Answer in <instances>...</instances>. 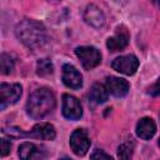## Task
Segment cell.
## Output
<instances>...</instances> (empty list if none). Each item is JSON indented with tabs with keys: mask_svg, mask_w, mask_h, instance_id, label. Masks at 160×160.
<instances>
[{
	"mask_svg": "<svg viewBox=\"0 0 160 160\" xmlns=\"http://www.w3.org/2000/svg\"><path fill=\"white\" fill-rule=\"evenodd\" d=\"M111 68L124 75H134L139 68V60L135 55H122L112 60Z\"/></svg>",
	"mask_w": 160,
	"mask_h": 160,
	"instance_id": "obj_6",
	"label": "cell"
},
{
	"mask_svg": "<svg viewBox=\"0 0 160 160\" xmlns=\"http://www.w3.org/2000/svg\"><path fill=\"white\" fill-rule=\"evenodd\" d=\"M75 54L80 59L82 68L86 70L94 69L101 61V54L94 46H79L75 49Z\"/></svg>",
	"mask_w": 160,
	"mask_h": 160,
	"instance_id": "obj_3",
	"label": "cell"
},
{
	"mask_svg": "<svg viewBox=\"0 0 160 160\" xmlns=\"http://www.w3.org/2000/svg\"><path fill=\"white\" fill-rule=\"evenodd\" d=\"M21 85L20 84H6L0 85V108L5 109L8 105L15 104L21 96Z\"/></svg>",
	"mask_w": 160,
	"mask_h": 160,
	"instance_id": "obj_5",
	"label": "cell"
},
{
	"mask_svg": "<svg viewBox=\"0 0 160 160\" xmlns=\"http://www.w3.org/2000/svg\"><path fill=\"white\" fill-rule=\"evenodd\" d=\"M108 92H109V91H108V89H106L104 85L96 82V84H94L92 88L90 89L89 98H90V100H91L92 102H95V104H102V102H105V101L108 100Z\"/></svg>",
	"mask_w": 160,
	"mask_h": 160,
	"instance_id": "obj_14",
	"label": "cell"
},
{
	"mask_svg": "<svg viewBox=\"0 0 160 160\" xmlns=\"http://www.w3.org/2000/svg\"><path fill=\"white\" fill-rule=\"evenodd\" d=\"M148 92L152 96H160V78L158 79V81L151 85L149 89H148Z\"/></svg>",
	"mask_w": 160,
	"mask_h": 160,
	"instance_id": "obj_19",
	"label": "cell"
},
{
	"mask_svg": "<svg viewBox=\"0 0 160 160\" xmlns=\"http://www.w3.org/2000/svg\"><path fill=\"white\" fill-rule=\"evenodd\" d=\"M52 64L49 59H40L36 62V74L40 76H46L52 72Z\"/></svg>",
	"mask_w": 160,
	"mask_h": 160,
	"instance_id": "obj_16",
	"label": "cell"
},
{
	"mask_svg": "<svg viewBox=\"0 0 160 160\" xmlns=\"http://www.w3.org/2000/svg\"><path fill=\"white\" fill-rule=\"evenodd\" d=\"M152 2H154V4L160 9V0H152Z\"/></svg>",
	"mask_w": 160,
	"mask_h": 160,
	"instance_id": "obj_22",
	"label": "cell"
},
{
	"mask_svg": "<svg viewBox=\"0 0 160 160\" xmlns=\"http://www.w3.org/2000/svg\"><path fill=\"white\" fill-rule=\"evenodd\" d=\"M106 89L108 91L116 96V98H121V96H125L130 89V85L129 82L122 79V78H116V76H109L106 79Z\"/></svg>",
	"mask_w": 160,
	"mask_h": 160,
	"instance_id": "obj_10",
	"label": "cell"
},
{
	"mask_svg": "<svg viewBox=\"0 0 160 160\" xmlns=\"http://www.w3.org/2000/svg\"><path fill=\"white\" fill-rule=\"evenodd\" d=\"M62 82L70 89H80L82 86V76L78 71V69L70 64H65L62 66Z\"/></svg>",
	"mask_w": 160,
	"mask_h": 160,
	"instance_id": "obj_8",
	"label": "cell"
},
{
	"mask_svg": "<svg viewBox=\"0 0 160 160\" xmlns=\"http://www.w3.org/2000/svg\"><path fill=\"white\" fill-rule=\"evenodd\" d=\"M62 115L69 120H78L81 118L82 108L75 96L70 94L62 95Z\"/></svg>",
	"mask_w": 160,
	"mask_h": 160,
	"instance_id": "obj_7",
	"label": "cell"
},
{
	"mask_svg": "<svg viewBox=\"0 0 160 160\" xmlns=\"http://www.w3.org/2000/svg\"><path fill=\"white\" fill-rule=\"evenodd\" d=\"M159 146H160V139H159Z\"/></svg>",
	"mask_w": 160,
	"mask_h": 160,
	"instance_id": "obj_23",
	"label": "cell"
},
{
	"mask_svg": "<svg viewBox=\"0 0 160 160\" xmlns=\"http://www.w3.org/2000/svg\"><path fill=\"white\" fill-rule=\"evenodd\" d=\"M16 38L28 48H39L46 42L48 34L44 25L36 20L24 19L15 28Z\"/></svg>",
	"mask_w": 160,
	"mask_h": 160,
	"instance_id": "obj_1",
	"label": "cell"
},
{
	"mask_svg": "<svg viewBox=\"0 0 160 160\" xmlns=\"http://www.w3.org/2000/svg\"><path fill=\"white\" fill-rule=\"evenodd\" d=\"M11 142L6 139H1V156H6L10 152Z\"/></svg>",
	"mask_w": 160,
	"mask_h": 160,
	"instance_id": "obj_20",
	"label": "cell"
},
{
	"mask_svg": "<svg viewBox=\"0 0 160 160\" xmlns=\"http://www.w3.org/2000/svg\"><path fill=\"white\" fill-rule=\"evenodd\" d=\"M84 20L91 25L92 28H101L104 24H105V16H104V12L94 4H90L86 6L85 11H84Z\"/></svg>",
	"mask_w": 160,
	"mask_h": 160,
	"instance_id": "obj_11",
	"label": "cell"
},
{
	"mask_svg": "<svg viewBox=\"0 0 160 160\" xmlns=\"http://www.w3.org/2000/svg\"><path fill=\"white\" fill-rule=\"evenodd\" d=\"M29 136L41 139V140H54L56 136L55 128L49 122H40L36 124L32 130L29 132Z\"/></svg>",
	"mask_w": 160,
	"mask_h": 160,
	"instance_id": "obj_13",
	"label": "cell"
},
{
	"mask_svg": "<svg viewBox=\"0 0 160 160\" xmlns=\"http://www.w3.org/2000/svg\"><path fill=\"white\" fill-rule=\"evenodd\" d=\"M18 152H19V156L21 159L26 160V159L34 158V155L38 152V149L32 142H22L19 146V151Z\"/></svg>",
	"mask_w": 160,
	"mask_h": 160,
	"instance_id": "obj_15",
	"label": "cell"
},
{
	"mask_svg": "<svg viewBox=\"0 0 160 160\" xmlns=\"http://www.w3.org/2000/svg\"><path fill=\"white\" fill-rule=\"evenodd\" d=\"M70 148L78 156H84L90 148V139L84 129H76L70 135Z\"/></svg>",
	"mask_w": 160,
	"mask_h": 160,
	"instance_id": "obj_4",
	"label": "cell"
},
{
	"mask_svg": "<svg viewBox=\"0 0 160 160\" xmlns=\"http://www.w3.org/2000/svg\"><path fill=\"white\" fill-rule=\"evenodd\" d=\"M132 150H134V142H131V141L124 142L118 149V158H120V159H129L132 155Z\"/></svg>",
	"mask_w": 160,
	"mask_h": 160,
	"instance_id": "obj_18",
	"label": "cell"
},
{
	"mask_svg": "<svg viewBox=\"0 0 160 160\" xmlns=\"http://www.w3.org/2000/svg\"><path fill=\"white\" fill-rule=\"evenodd\" d=\"M90 158H91V159H96V158H102V159H111V156H110L109 154H106V152H104V151H101V150H96L95 152H92V154L90 155Z\"/></svg>",
	"mask_w": 160,
	"mask_h": 160,
	"instance_id": "obj_21",
	"label": "cell"
},
{
	"mask_svg": "<svg viewBox=\"0 0 160 160\" xmlns=\"http://www.w3.org/2000/svg\"><path fill=\"white\" fill-rule=\"evenodd\" d=\"M129 31L126 30L125 26H119L116 29V32L114 36L109 38L106 40V46L110 51H119L126 48L129 44Z\"/></svg>",
	"mask_w": 160,
	"mask_h": 160,
	"instance_id": "obj_9",
	"label": "cell"
},
{
	"mask_svg": "<svg viewBox=\"0 0 160 160\" xmlns=\"http://www.w3.org/2000/svg\"><path fill=\"white\" fill-rule=\"evenodd\" d=\"M0 69L4 75H9L14 70V60L8 54H1L0 56Z\"/></svg>",
	"mask_w": 160,
	"mask_h": 160,
	"instance_id": "obj_17",
	"label": "cell"
},
{
	"mask_svg": "<svg viewBox=\"0 0 160 160\" xmlns=\"http://www.w3.org/2000/svg\"><path fill=\"white\" fill-rule=\"evenodd\" d=\"M55 105L52 91L48 88H40L30 94L26 102V112L34 119H42L55 109Z\"/></svg>",
	"mask_w": 160,
	"mask_h": 160,
	"instance_id": "obj_2",
	"label": "cell"
},
{
	"mask_svg": "<svg viewBox=\"0 0 160 160\" xmlns=\"http://www.w3.org/2000/svg\"><path fill=\"white\" fill-rule=\"evenodd\" d=\"M156 132V125L151 118H142L136 124V135L142 140L151 139Z\"/></svg>",
	"mask_w": 160,
	"mask_h": 160,
	"instance_id": "obj_12",
	"label": "cell"
}]
</instances>
